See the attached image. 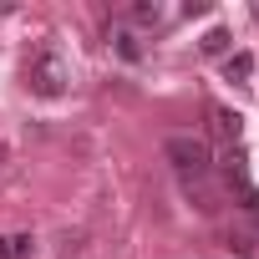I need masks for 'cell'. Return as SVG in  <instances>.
Instances as JSON below:
<instances>
[{
    "mask_svg": "<svg viewBox=\"0 0 259 259\" xmlns=\"http://www.w3.org/2000/svg\"><path fill=\"white\" fill-rule=\"evenodd\" d=\"M163 158L173 163V173H178L183 183H208V178H213V153H208V143L193 138V133H173V138L163 143Z\"/></svg>",
    "mask_w": 259,
    "mask_h": 259,
    "instance_id": "cell-1",
    "label": "cell"
},
{
    "mask_svg": "<svg viewBox=\"0 0 259 259\" xmlns=\"http://www.w3.org/2000/svg\"><path fill=\"white\" fill-rule=\"evenodd\" d=\"M26 81H31L36 97H61L66 81H71V71H66V61L56 56V46H41V51L31 56V66H26Z\"/></svg>",
    "mask_w": 259,
    "mask_h": 259,
    "instance_id": "cell-2",
    "label": "cell"
},
{
    "mask_svg": "<svg viewBox=\"0 0 259 259\" xmlns=\"http://www.w3.org/2000/svg\"><path fill=\"white\" fill-rule=\"evenodd\" d=\"M208 133H213L224 148H234V143H239V133H244V127H239V112H229V107H219V102H213V107H208Z\"/></svg>",
    "mask_w": 259,
    "mask_h": 259,
    "instance_id": "cell-3",
    "label": "cell"
},
{
    "mask_svg": "<svg viewBox=\"0 0 259 259\" xmlns=\"http://www.w3.org/2000/svg\"><path fill=\"white\" fill-rule=\"evenodd\" d=\"M122 16L133 21V26H143V31H158L163 26V6H158V0H138V6H127Z\"/></svg>",
    "mask_w": 259,
    "mask_h": 259,
    "instance_id": "cell-4",
    "label": "cell"
},
{
    "mask_svg": "<svg viewBox=\"0 0 259 259\" xmlns=\"http://www.w3.org/2000/svg\"><path fill=\"white\" fill-rule=\"evenodd\" d=\"M224 76H229V81H249V76H254V56H249V51H234V56L224 61Z\"/></svg>",
    "mask_w": 259,
    "mask_h": 259,
    "instance_id": "cell-5",
    "label": "cell"
},
{
    "mask_svg": "<svg viewBox=\"0 0 259 259\" xmlns=\"http://www.w3.org/2000/svg\"><path fill=\"white\" fill-rule=\"evenodd\" d=\"M31 254V234H0V259H26Z\"/></svg>",
    "mask_w": 259,
    "mask_h": 259,
    "instance_id": "cell-6",
    "label": "cell"
},
{
    "mask_svg": "<svg viewBox=\"0 0 259 259\" xmlns=\"http://www.w3.org/2000/svg\"><path fill=\"white\" fill-rule=\"evenodd\" d=\"M198 46H203V56H224V51H229L234 41H229V31H224V26H213V31H208V36H203Z\"/></svg>",
    "mask_w": 259,
    "mask_h": 259,
    "instance_id": "cell-7",
    "label": "cell"
},
{
    "mask_svg": "<svg viewBox=\"0 0 259 259\" xmlns=\"http://www.w3.org/2000/svg\"><path fill=\"white\" fill-rule=\"evenodd\" d=\"M117 51H122L127 61H138V56H143V46H138V36H133V31H117Z\"/></svg>",
    "mask_w": 259,
    "mask_h": 259,
    "instance_id": "cell-8",
    "label": "cell"
},
{
    "mask_svg": "<svg viewBox=\"0 0 259 259\" xmlns=\"http://www.w3.org/2000/svg\"><path fill=\"white\" fill-rule=\"evenodd\" d=\"M254 21H259V0H254Z\"/></svg>",
    "mask_w": 259,
    "mask_h": 259,
    "instance_id": "cell-9",
    "label": "cell"
}]
</instances>
